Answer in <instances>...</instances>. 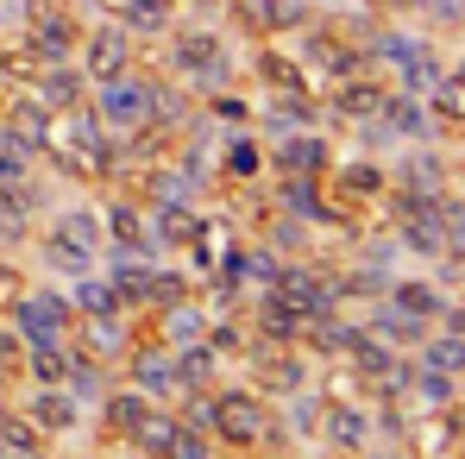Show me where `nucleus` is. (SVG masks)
Listing matches in <instances>:
<instances>
[{"label":"nucleus","instance_id":"nucleus-1","mask_svg":"<svg viewBox=\"0 0 465 459\" xmlns=\"http://www.w3.org/2000/svg\"><path fill=\"white\" fill-rule=\"evenodd\" d=\"M88 114L126 145L139 133H152V76L145 70H120L107 82H88Z\"/></svg>","mask_w":465,"mask_h":459},{"label":"nucleus","instance_id":"nucleus-2","mask_svg":"<svg viewBox=\"0 0 465 459\" xmlns=\"http://www.w3.org/2000/svg\"><path fill=\"white\" fill-rule=\"evenodd\" d=\"M6 321L25 346H51V340H70L76 334V308L64 296V284H25L13 303H6Z\"/></svg>","mask_w":465,"mask_h":459},{"label":"nucleus","instance_id":"nucleus-3","mask_svg":"<svg viewBox=\"0 0 465 459\" xmlns=\"http://www.w3.org/2000/svg\"><path fill=\"white\" fill-rule=\"evenodd\" d=\"M157 45H163V76L189 82V76H202V70L227 51V32H221V25H208V19H176Z\"/></svg>","mask_w":465,"mask_h":459},{"label":"nucleus","instance_id":"nucleus-4","mask_svg":"<svg viewBox=\"0 0 465 459\" xmlns=\"http://www.w3.org/2000/svg\"><path fill=\"white\" fill-rule=\"evenodd\" d=\"M333 157H340V145L327 139V126H290V133L264 139V164L277 176H327Z\"/></svg>","mask_w":465,"mask_h":459},{"label":"nucleus","instance_id":"nucleus-5","mask_svg":"<svg viewBox=\"0 0 465 459\" xmlns=\"http://www.w3.org/2000/svg\"><path fill=\"white\" fill-rule=\"evenodd\" d=\"M133 51H139V38L107 13V19H94L76 38V70L88 82H107V76H120V70H133Z\"/></svg>","mask_w":465,"mask_h":459},{"label":"nucleus","instance_id":"nucleus-6","mask_svg":"<svg viewBox=\"0 0 465 459\" xmlns=\"http://www.w3.org/2000/svg\"><path fill=\"white\" fill-rule=\"evenodd\" d=\"M13 409H19L45 441H76L82 428H88V409H82L64 384H25V403H13Z\"/></svg>","mask_w":465,"mask_h":459},{"label":"nucleus","instance_id":"nucleus-7","mask_svg":"<svg viewBox=\"0 0 465 459\" xmlns=\"http://www.w3.org/2000/svg\"><path fill=\"white\" fill-rule=\"evenodd\" d=\"M120 365H126V384H133V390H145L152 403H170V409L183 403V378H176V353H170L163 340H145V334H139V340L126 346V359H120Z\"/></svg>","mask_w":465,"mask_h":459},{"label":"nucleus","instance_id":"nucleus-8","mask_svg":"<svg viewBox=\"0 0 465 459\" xmlns=\"http://www.w3.org/2000/svg\"><path fill=\"white\" fill-rule=\"evenodd\" d=\"M447 189H453V157L434 139L402 145V157L390 164V195H447Z\"/></svg>","mask_w":465,"mask_h":459},{"label":"nucleus","instance_id":"nucleus-9","mask_svg":"<svg viewBox=\"0 0 465 459\" xmlns=\"http://www.w3.org/2000/svg\"><path fill=\"white\" fill-rule=\"evenodd\" d=\"M371 441H378V428H371V403H365V396H327V409H321V441H314V447L359 459Z\"/></svg>","mask_w":465,"mask_h":459},{"label":"nucleus","instance_id":"nucleus-10","mask_svg":"<svg viewBox=\"0 0 465 459\" xmlns=\"http://www.w3.org/2000/svg\"><path fill=\"white\" fill-rule=\"evenodd\" d=\"M378 126H384L396 145H421V139H440V120L428 114V95H409L390 82L384 101H378Z\"/></svg>","mask_w":465,"mask_h":459},{"label":"nucleus","instance_id":"nucleus-11","mask_svg":"<svg viewBox=\"0 0 465 459\" xmlns=\"http://www.w3.org/2000/svg\"><path fill=\"white\" fill-rule=\"evenodd\" d=\"M208 303L189 290V296H176V303H163V308H152V340H163L170 353L176 346H195V340H208Z\"/></svg>","mask_w":465,"mask_h":459},{"label":"nucleus","instance_id":"nucleus-12","mask_svg":"<svg viewBox=\"0 0 465 459\" xmlns=\"http://www.w3.org/2000/svg\"><path fill=\"white\" fill-rule=\"evenodd\" d=\"M271 164H264V139L245 126V133H221V164H214V176L232 183V189H245V183H258Z\"/></svg>","mask_w":465,"mask_h":459},{"label":"nucleus","instance_id":"nucleus-13","mask_svg":"<svg viewBox=\"0 0 465 459\" xmlns=\"http://www.w3.org/2000/svg\"><path fill=\"white\" fill-rule=\"evenodd\" d=\"M365 334H378V340H390L396 353H415L421 346V334H428V321L421 314H409L402 303H390V296H378V303L365 308V321H359Z\"/></svg>","mask_w":465,"mask_h":459},{"label":"nucleus","instance_id":"nucleus-14","mask_svg":"<svg viewBox=\"0 0 465 459\" xmlns=\"http://www.w3.org/2000/svg\"><path fill=\"white\" fill-rule=\"evenodd\" d=\"M51 233H64V239H76L88 252H107V227H101V202H76V195H64L57 208H51Z\"/></svg>","mask_w":465,"mask_h":459},{"label":"nucleus","instance_id":"nucleus-15","mask_svg":"<svg viewBox=\"0 0 465 459\" xmlns=\"http://www.w3.org/2000/svg\"><path fill=\"white\" fill-rule=\"evenodd\" d=\"M38 264L57 277V284H76V277H88L94 264H101V252H88V245H76V239H64V233H38Z\"/></svg>","mask_w":465,"mask_h":459},{"label":"nucleus","instance_id":"nucleus-16","mask_svg":"<svg viewBox=\"0 0 465 459\" xmlns=\"http://www.w3.org/2000/svg\"><path fill=\"white\" fill-rule=\"evenodd\" d=\"M114 19H120L133 38H163V32L183 19V0H114Z\"/></svg>","mask_w":465,"mask_h":459},{"label":"nucleus","instance_id":"nucleus-17","mask_svg":"<svg viewBox=\"0 0 465 459\" xmlns=\"http://www.w3.org/2000/svg\"><path fill=\"white\" fill-rule=\"evenodd\" d=\"M460 390H465V378H447V372H434V365H421L409 353V409H453Z\"/></svg>","mask_w":465,"mask_h":459},{"label":"nucleus","instance_id":"nucleus-18","mask_svg":"<svg viewBox=\"0 0 465 459\" xmlns=\"http://www.w3.org/2000/svg\"><path fill=\"white\" fill-rule=\"evenodd\" d=\"M390 303H402L409 314H421V321L434 327L440 308H447V284H440V277H402V271H396V277H390Z\"/></svg>","mask_w":465,"mask_h":459},{"label":"nucleus","instance_id":"nucleus-19","mask_svg":"<svg viewBox=\"0 0 465 459\" xmlns=\"http://www.w3.org/2000/svg\"><path fill=\"white\" fill-rule=\"evenodd\" d=\"M70 359H76V346H70V340L25 346V353H19V372H25V384H64V378H70Z\"/></svg>","mask_w":465,"mask_h":459},{"label":"nucleus","instance_id":"nucleus-20","mask_svg":"<svg viewBox=\"0 0 465 459\" xmlns=\"http://www.w3.org/2000/svg\"><path fill=\"white\" fill-rule=\"evenodd\" d=\"M415 359L434 365V372H447V378H465V334H453V327H428L421 346H415Z\"/></svg>","mask_w":465,"mask_h":459},{"label":"nucleus","instance_id":"nucleus-21","mask_svg":"<svg viewBox=\"0 0 465 459\" xmlns=\"http://www.w3.org/2000/svg\"><path fill=\"white\" fill-rule=\"evenodd\" d=\"M428 114L440 120V133H465V76H447L428 88Z\"/></svg>","mask_w":465,"mask_h":459},{"label":"nucleus","instance_id":"nucleus-22","mask_svg":"<svg viewBox=\"0 0 465 459\" xmlns=\"http://www.w3.org/2000/svg\"><path fill=\"white\" fill-rule=\"evenodd\" d=\"M208 126H214V133H245V126H252V101L232 95V88H214V95H208Z\"/></svg>","mask_w":465,"mask_h":459},{"label":"nucleus","instance_id":"nucleus-23","mask_svg":"<svg viewBox=\"0 0 465 459\" xmlns=\"http://www.w3.org/2000/svg\"><path fill=\"white\" fill-rule=\"evenodd\" d=\"M163 459H214V434L195 428L189 415H176V434H170V454Z\"/></svg>","mask_w":465,"mask_h":459},{"label":"nucleus","instance_id":"nucleus-24","mask_svg":"<svg viewBox=\"0 0 465 459\" xmlns=\"http://www.w3.org/2000/svg\"><path fill=\"white\" fill-rule=\"evenodd\" d=\"M359 459H415V454H409V447H390V441H371Z\"/></svg>","mask_w":465,"mask_h":459},{"label":"nucleus","instance_id":"nucleus-25","mask_svg":"<svg viewBox=\"0 0 465 459\" xmlns=\"http://www.w3.org/2000/svg\"><path fill=\"white\" fill-rule=\"evenodd\" d=\"M340 6H346V13H378L384 0H340Z\"/></svg>","mask_w":465,"mask_h":459},{"label":"nucleus","instance_id":"nucleus-26","mask_svg":"<svg viewBox=\"0 0 465 459\" xmlns=\"http://www.w3.org/2000/svg\"><path fill=\"white\" fill-rule=\"evenodd\" d=\"M101 459H145V454H139V447H120V441H114V447H107Z\"/></svg>","mask_w":465,"mask_h":459},{"label":"nucleus","instance_id":"nucleus-27","mask_svg":"<svg viewBox=\"0 0 465 459\" xmlns=\"http://www.w3.org/2000/svg\"><path fill=\"white\" fill-rule=\"evenodd\" d=\"M384 6H402V13H428V0H384Z\"/></svg>","mask_w":465,"mask_h":459},{"label":"nucleus","instance_id":"nucleus-28","mask_svg":"<svg viewBox=\"0 0 465 459\" xmlns=\"http://www.w3.org/2000/svg\"><path fill=\"white\" fill-rule=\"evenodd\" d=\"M13 459H57V454H51V441H45V447H32V454H13Z\"/></svg>","mask_w":465,"mask_h":459},{"label":"nucleus","instance_id":"nucleus-29","mask_svg":"<svg viewBox=\"0 0 465 459\" xmlns=\"http://www.w3.org/2000/svg\"><path fill=\"white\" fill-rule=\"evenodd\" d=\"M447 70H453V76H465V45H460V57H453V64H447Z\"/></svg>","mask_w":465,"mask_h":459},{"label":"nucleus","instance_id":"nucleus-30","mask_svg":"<svg viewBox=\"0 0 465 459\" xmlns=\"http://www.w3.org/2000/svg\"><path fill=\"white\" fill-rule=\"evenodd\" d=\"M0 95H6V64H0Z\"/></svg>","mask_w":465,"mask_h":459}]
</instances>
